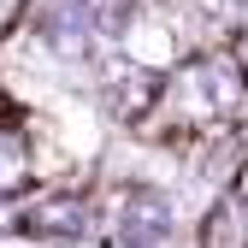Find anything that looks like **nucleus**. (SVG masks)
<instances>
[{"label":"nucleus","instance_id":"1","mask_svg":"<svg viewBox=\"0 0 248 248\" xmlns=\"http://www.w3.org/2000/svg\"><path fill=\"white\" fill-rule=\"evenodd\" d=\"M183 101L195 118H236L248 107V77L231 53H207L195 65H183Z\"/></svg>","mask_w":248,"mask_h":248},{"label":"nucleus","instance_id":"2","mask_svg":"<svg viewBox=\"0 0 248 248\" xmlns=\"http://www.w3.org/2000/svg\"><path fill=\"white\" fill-rule=\"evenodd\" d=\"M171 236V201L160 189H130L118 201V248H160Z\"/></svg>","mask_w":248,"mask_h":248},{"label":"nucleus","instance_id":"3","mask_svg":"<svg viewBox=\"0 0 248 248\" xmlns=\"http://www.w3.org/2000/svg\"><path fill=\"white\" fill-rule=\"evenodd\" d=\"M24 236H42V242H77L89 231V207L77 195H42V201H30L24 207V219H18Z\"/></svg>","mask_w":248,"mask_h":248},{"label":"nucleus","instance_id":"4","mask_svg":"<svg viewBox=\"0 0 248 248\" xmlns=\"http://www.w3.org/2000/svg\"><path fill=\"white\" fill-rule=\"evenodd\" d=\"M107 89H112V112H118L124 124H136L148 107H160V89H166V83H160V71H154V65H136V59L118 53Z\"/></svg>","mask_w":248,"mask_h":248},{"label":"nucleus","instance_id":"5","mask_svg":"<svg viewBox=\"0 0 248 248\" xmlns=\"http://www.w3.org/2000/svg\"><path fill=\"white\" fill-rule=\"evenodd\" d=\"M195 248H248V195L242 189H231V195H219L207 207Z\"/></svg>","mask_w":248,"mask_h":248},{"label":"nucleus","instance_id":"6","mask_svg":"<svg viewBox=\"0 0 248 248\" xmlns=\"http://www.w3.org/2000/svg\"><path fill=\"white\" fill-rule=\"evenodd\" d=\"M30 183V148L12 124H0V195H18Z\"/></svg>","mask_w":248,"mask_h":248},{"label":"nucleus","instance_id":"7","mask_svg":"<svg viewBox=\"0 0 248 248\" xmlns=\"http://www.w3.org/2000/svg\"><path fill=\"white\" fill-rule=\"evenodd\" d=\"M124 59L160 71L166 59H171V36H166V30H154V24H130V30H124Z\"/></svg>","mask_w":248,"mask_h":248},{"label":"nucleus","instance_id":"8","mask_svg":"<svg viewBox=\"0 0 248 248\" xmlns=\"http://www.w3.org/2000/svg\"><path fill=\"white\" fill-rule=\"evenodd\" d=\"M18 12H24V0H0V36L18 24Z\"/></svg>","mask_w":248,"mask_h":248},{"label":"nucleus","instance_id":"9","mask_svg":"<svg viewBox=\"0 0 248 248\" xmlns=\"http://www.w3.org/2000/svg\"><path fill=\"white\" fill-rule=\"evenodd\" d=\"M77 6H83V12H89V18H95V30H101V24H107V0H77Z\"/></svg>","mask_w":248,"mask_h":248}]
</instances>
